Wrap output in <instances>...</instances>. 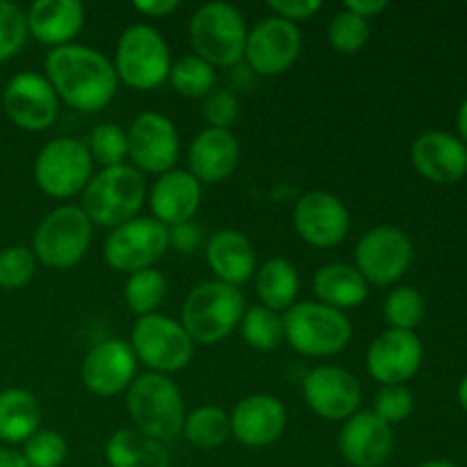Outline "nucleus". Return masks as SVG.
<instances>
[{
	"mask_svg": "<svg viewBox=\"0 0 467 467\" xmlns=\"http://www.w3.org/2000/svg\"><path fill=\"white\" fill-rule=\"evenodd\" d=\"M44 68L57 99L80 112H99L108 108L117 94L119 78L114 64L89 46L68 44L53 48Z\"/></svg>",
	"mask_w": 467,
	"mask_h": 467,
	"instance_id": "obj_1",
	"label": "nucleus"
},
{
	"mask_svg": "<svg viewBox=\"0 0 467 467\" xmlns=\"http://www.w3.org/2000/svg\"><path fill=\"white\" fill-rule=\"evenodd\" d=\"M146 201L144 173L130 164L100 169L82 190L85 214L94 226L117 228L130 219L140 217Z\"/></svg>",
	"mask_w": 467,
	"mask_h": 467,
	"instance_id": "obj_2",
	"label": "nucleus"
},
{
	"mask_svg": "<svg viewBox=\"0 0 467 467\" xmlns=\"http://www.w3.org/2000/svg\"><path fill=\"white\" fill-rule=\"evenodd\" d=\"M244 310L246 301L240 287L222 281H203L187 295L181 324L194 345H214L231 336L233 328L242 322Z\"/></svg>",
	"mask_w": 467,
	"mask_h": 467,
	"instance_id": "obj_3",
	"label": "nucleus"
},
{
	"mask_svg": "<svg viewBox=\"0 0 467 467\" xmlns=\"http://www.w3.org/2000/svg\"><path fill=\"white\" fill-rule=\"evenodd\" d=\"M283 336L296 354L327 358L347 349L354 328L342 310L319 301H301L283 315Z\"/></svg>",
	"mask_w": 467,
	"mask_h": 467,
	"instance_id": "obj_4",
	"label": "nucleus"
},
{
	"mask_svg": "<svg viewBox=\"0 0 467 467\" xmlns=\"http://www.w3.org/2000/svg\"><path fill=\"white\" fill-rule=\"evenodd\" d=\"M128 413L135 429L160 442H171L182 433L185 404L176 383L164 374L146 372L128 388Z\"/></svg>",
	"mask_w": 467,
	"mask_h": 467,
	"instance_id": "obj_5",
	"label": "nucleus"
},
{
	"mask_svg": "<svg viewBox=\"0 0 467 467\" xmlns=\"http://www.w3.org/2000/svg\"><path fill=\"white\" fill-rule=\"evenodd\" d=\"M112 64L123 85L135 91H150L169 80L171 53L153 26L135 23L119 36Z\"/></svg>",
	"mask_w": 467,
	"mask_h": 467,
	"instance_id": "obj_6",
	"label": "nucleus"
},
{
	"mask_svg": "<svg viewBox=\"0 0 467 467\" xmlns=\"http://www.w3.org/2000/svg\"><path fill=\"white\" fill-rule=\"evenodd\" d=\"M246 21L228 3H208L190 21V41L196 55L210 67H233L244 59Z\"/></svg>",
	"mask_w": 467,
	"mask_h": 467,
	"instance_id": "obj_7",
	"label": "nucleus"
},
{
	"mask_svg": "<svg viewBox=\"0 0 467 467\" xmlns=\"http://www.w3.org/2000/svg\"><path fill=\"white\" fill-rule=\"evenodd\" d=\"M94 237V223L80 205H59L46 214L32 237V254L50 269H68L80 263Z\"/></svg>",
	"mask_w": 467,
	"mask_h": 467,
	"instance_id": "obj_8",
	"label": "nucleus"
},
{
	"mask_svg": "<svg viewBox=\"0 0 467 467\" xmlns=\"http://www.w3.org/2000/svg\"><path fill=\"white\" fill-rule=\"evenodd\" d=\"M130 347L141 365L164 377L185 369L194 356V342L187 336L182 324L160 313L137 317Z\"/></svg>",
	"mask_w": 467,
	"mask_h": 467,
	"instance_id": "obj_9",
	"label": "nucleus"
},
{
	"mask_svg": "<svg viewBox=\"0 0 467 467\" xmlns=\"http://www.w3.org/2000/svg\"><path fill=\"white\" fill-rule=\"evenodd\" d=\"M91 155L76 137L50 140L35 160V182L53 199H71L91 181Z\"/></svg>",
	"mask_w": 467,
	"mask_h": 467,
	"instance_id": "obj_10",
	"label": "nucleus"
},
{
	"mask_svg": "<svg viewBox=\"0 0 467 467\" xmlns=\"http://www.w3.org/2000/svg\"><path fill=\"white\" fill-rule=\"evenodd\" d=\"M169 249V228L153 217H135L112 228L103 246L105 263L121 274L150 269Z\"/></svg>",
	"mask_w": 467,
	"mask_h": 467,
	"instance_id": "obj_11",
	"label": "nucleus"
},
{
	"mask_svg": "<svg viewBox=\"0 0 467 467\" xmlns=\"http://www.w3.org/2000/svg\"><path fill=\"white\" fill-rule=\"evenodd\" d=\"M413 242L401 228L377 226L365 233L354 251V267L374 285H392L413 263Z\"/></svg>",
	"mask_w": 467,
	"mask_h": 467,
	"instance_id": "obj_12",
	"label": "nucleus"
},
{
	"mask_svg": "<svg viewBox=\"0 0 467 467\" xmlns=\"http://www.w3.org/2000/svg\"><path fill=\"white\" fill-rule=\"evenodd\" d=\"M128 158L141 173H167L176 169L181 155V137L169 117L160 112H141L126 132Z\"/></svg>",
	"mask_w": 467,
	"mask_h": 467,
	"instance_id": "obj_13",
	"label": "nucleus"
},
{
	"mask_svg": "<svg viewBox=\"0 0 467 467\" xmlns=\"http://www.w3.org/2000/svg\"><path fill=\"white\" fill-rule=\"evenodd\" d=\"M3 105L9 121L30 132L53 126L59 112V99L53 85L48 78L35 71H21L7 82Z\"/></svg>",
	"mask_w": 467,
	"mask_h": 467,
	"instance_id": "obj_14",
	"label": "nucleus"
},
{
	"mask_svg": "<svg viewBox=\"0 0 467 467\" xmlns=\"http://www.w3.org/2000/svg\"><path fill=\"white\" fill-rule=\"evenodd\" d=\"M301 53V32L285 18L269 16L246 35L244 59L258 76H281Z\"/></svg>",
	"mask_w": 467,
	"mask_h": 467,
	"instance_id": "obj_15",
	"label": "nucleus"
},
{
	"mask_svg": "<svg viewBox=\"0 0 467 467\" xmlns=\"http://www.w3.org/2000/svg\"><path fill=\"white\" fill-rule=\"evenodd\" d=\"M424 347L415 331L388 328L369 345L365 365L369 377L381 386H404L418 374Z\"/></svg>",
	"mask_w": 467,
	"mask_h": 467,
	"instance_id": "obj_16",
	"label": "nucleus"
},
{
	"mask_svg": "<svg viewBox=\"0 0 467 467\" xmlns=\"http://www.w3.org/2000/svg\"><path fill=\"white\" fill-rule=\"evenodd\" d=\"M349 210L331 192H308L295 205V228L306 244L331 249L347 237Z\"/></svg>",
	"mask_w": 467,
	"mask_h": 467,
	"instance_id": "obj_17",
	"label": "nucleus"
},
{
	"mask_svg": "<svg viewBox=\"0 0 467 467\" xmlns=\"http://www.w3.org/2000/svg\"><path fill=\"white\" fill-rule=\"evenodd\" d=\"M304 397L315 415L324 420H349L358 413L363 390L358 379L342 368L324 365L304 379Z\"/></svg>",
	"mask_w": 467,
	"mask_h": 467,
	"instance_id": "obj_18",
	"label": "nucleus"
},
{
	"mask_svg": "<svg viewBox=\"0 0 467 467\" xmlns=\"http://www.w3.org/2000/svg\"><path fill=\"white\" fill-rule=\"evenodd\" d=\"M137 358L130 342L103 340L82 360V383L96 397H117L135 381Z\"/></svg>",
	"mask_w": 467,
	"mask_h": 467,
	"instance_id": "obj_19",
	"label": "nucleus"
},
{
	"mask_svg": "<svg viewBox=\"0 0 467 467\" xmlns=\"http://www.w3.org/2000/svg\"><path fill=\"white\" fill-rule=\"evenodd\" d=\"M337 445L351 467H383L392 456L395 436L390 424L372 410H358L345 420Z\"/></svg>",
	"mask_w": 467,
	"mask_h": 467,
	"instance_id": "obj_20",
	"label": "nucleus"
},
{
	"mask_svg": "<svg viewBox=\"0 0 467 467\" xmlns=\"http://www.w3.org/2000/svg\"><path fill=\"white\" fill-rule=\"evenodd\" d=\"M415 171L436 185H454L467 173V146L445 130H429L410 146Z\"/></svg>",
	"mask_w": 467,
	"mask_h": 467,
	"instance_id": "obj_21",
	"label": "nucleus"
},
{
	"mask_svg": "<svg viewBox=\"0 0 467 467\" xmlns=\"http://www.w3.org/2000/svg\"><path fill=\"white\" fill-rule=\"evenodd\" d=\"M287 410L272 395H251L237 401L231 415V436L246 447H269L283 436Z\"/></svg>",
	"mask_w": 467,
	"mask_h": 467,
	"instance_id": "obj_22",
	"label": "nucleus"
},
{
	"mask_svg": "<svg viewBox=\"0 0 467 467\" xmlns=\"http://www.w3.org/2000/svg\"><path fill=\"white\" fill-rule=\"evenodd\" d=\"M201 196H203L201 182L187 169H171L153 182L149 205L153 219L171 228L192 222L201 205Z\"/></svg>",
	"mask_w": 467,
	"mask_h": 467,
	"instance_id": "obj_23",
	"label": "nucleus"
},
{
	"mask_svg": "<svg viewBox=\"0 0 467 467\" xmlns=\"http://www.w3.org/2000/svg\"><path fill=\"white\" fill-rule=\"evenodd\" d=\"M237 160H240L237 137L222 128H205L190 144V153H187L190 169L187 171L199 182L214 185V182L226 181L235 171Z\"/></svg>",
	"mask_w": 467,
	"mask_h": 467,
	"instance_id": "obj_24",
	"label": "nucleus"
},
{
	"mask_svg": "<svg viewBox=\"0 0 467 467\" xmlns=\"http://www.w3.org/2000/svg\"><path fill=\"white\" fill-rule=\"evenodd\" d=\"M26 21L36 41L62 48L85 27V7L78 0H36L27 9Z\"/></svg>",
	"mask_w": 467,
	"mask_h": 467,
	"instance_id": "obj_25",
	"label": "nucleus"
},
{
	"mask_svg": "<svg viewBox=\"0 0 467 467\" xmlns=\"http://www.w3.org/2000/svg\"><path fill=\"white\" fill-rule=\"evenodd\" d=\"M205 258L217 281L226 285H244L255 274V251L251 240L235 228L214 233L205 246Z\"/></svg>",
	"mask_w": 467,
	"mask_h": 467,
	"instance_id": "obj_26",
	"label": "nucleus"
},
{
	"mask_svg": "<svg viewBox=\"0 0 467 467\" xmlns=\"http://www.w3.org/2000/svg\"><path fill=\"white\" fill-rule=\"evenodd\" d=\"M313 290L319 304L345 313L347 308H356L368 299L369 283L351 265L331 263L317 269L313 278Z\"/></svg>",
	"mask_w": 467,
	"mask_h": 467,
	"instance_id": "obj_27",
	"label": "nucleus"
},
{
	"mask_svg": "<svg viewBox=\"0 0 467 467\" xmlns=\"http://www.w3.org/2000/svg\"><path fill=\"white\" fill-rule=\"evenodd\" d=\"M109 467H169L171 456L164 442L146 436L140 429H119L105 442Z\"/></svg>",
	"mask_w": 467,
	"mask_h": 467,
	"instance_id": "obj_28",
	"label": "nucleus"
},
{
	"mask_svg": "<svg viewBox=\"0 0 467 467\" xmlns=\"http://www.w3.org/2000/svg\"><path fill=\"white\" fill-rule=\"evenodd\" d=\"M41 409L32 392L23 388H7L0 392V441L7 445H23L39 431Z\"/></svg>",
	"mask_w": 467,
	"mask_h": 467,
	"instance_id": "obj_29",
	"label": "nucleus"
},
{
	"mask_svg": "<svg viewBox=\"0 0 467 467\" xmlns=\"http://www.w3.org/2000/svg\"><path fill=\"white\" fill-rule=\"evenodd\" d=\"M299 272L295 265L285 258H272L255 272V292L265 308L281 313L295 306L299 295Z\"/></svg>",
	"mask_w": 467,
	"mask_h": 467,
	"instance_id": "obj_30",
	"label": "nucleus"
},
{
	"mask_svg": "<svg viewBox=\"0 0 467 467\" xmlns=\"http://www.w3.org/2000/svg\"><path fill=\"white\" fill-rule=\"evenodd\" d=\"M182 436L199 450H214L231 438V415L219 406H201L185 415Z\"/></svg>",
	"mask_w": 467,
	"mask_h": 467,
	"instance_id": "obj_31",
	"label": "nucleus"
},
{
	"mask_svg": "<svg viewBox=\"0 0 467 467\" xmlns=\"http://www.w3.org/2000/svg\"><path fill=\"white\" fill-rule=\"evenodd\" d=\"M164 296H167V278L155 267L130 274L126 281V287H123L126 306L137 317L153 315L162 306Z\"/></svg>",
	"mask_w": 467,
	"mask_h": 467,
	"instance_id": "obj_32",
	"label": "nucleus"
},
{
	"mask_svg": "<svg viewBox=\"0 0 467 467\" xmlns=\"http://www.w3.org/2000/svg\"><path fill=\"white\" fill-rule=\"evenodd\" d=\"M242 337L255 351H276L281 342L285 340L283 336V317L265 306H251L244 310L240 322Z\"/></svg>",
	"mask_w": 467,
	"mask_h": 467,
	"instance_id": "obj_33",
	"label": "nucleus"
},
{
	"mask_svg": "<svg viewBox=\"0 0 467 467\" xmlns=\"http://www.w3.org/2000/svg\"><path fill=\"white\" fill-rule=\"evenodd\" d=\"M169 82L185 99H205L214 87V67L199 55H185L171 64Z\"/></svg>",
	"mask_w": 467,
	"mask_h": 467,
	"instance_id": "obj_34",
	"label": "nucleus"
},
{
	"mask_svg": "<svg viewBox=\"0 0 467 467\" xmlns=\"http://www.w3.org/2000/svg\"><path fill=\"white\" fill-rule=\"evenodd\" d=\"M424 310H427L424 296L410 285L395 287L383 304L386 322L390 324V328H400V331H415L424 319Z\"/></svg>",
	"mask_w": 467,
	"mask_h": 467,
	"instance_id": "obj_35",
	"label": "nucleus"
},
{
	"mask_svg": "<svg viewBox=\"0 0 467 467\" xmlns=\"http://www.w3.org/2000/svg\"><path fill=\"white\" fill-rule=\"evenodd\" d=\"M87 150L91 155V162L103 164V169L117 167L123 164L128 158V137L119 123L105 121L91 130L89 141H87Z\"/></svg>",
	"mask_w": 467,
	"mask_h": 467,
	"instance_id": "obj_36",
	"label": "nucleus"
},
{
	"mask_svg": "<svg viewBox=\"0 0 467 467\" xmlns=\"http://www.w3.org/2000/svg\"><path fill=\"white\" fill-rule=\"evenodd\" d=\"M369 21L368 18H360L356 14L337 12L336 16L328 23V44L342 55H354L360 48H365V44L369 41Z\"/></svg>",
	"mask_w": 467,
	"mask_h": 467,
	"instance_id": "obj_37",
	"label": "nucleus"
},
{
	"mask_svg": "<svg viewBox=\"0 0 467 467\" xmlns=\"http://www.w3.org/2000/svg\"><path fill=\"white\" fill-rule=\"evenodd\" d=\"M21 454L30 467H62L68 456V445L62 433L39 429L30 441L23 442Z\"/></svg>",
	"mask_w": 467,
	"mask_h": 467,
	"instance_id": "obj_38",
	"label": "nucleus"
},
{
	"mask_svg": "<svg viewBox=\"0 0 467 467\" xmlns=\"http://www.w3.org/2000/svg\"><path fill=\"white\" fill-rule=\"evenodd\" d=\"M36 258L27 246H7L0 251V287L18 290L35 276Z\"/></svg>",
	"mask_w": 467,
	"mask_h": 467,
	"instance_id": "obj_39",
	"label": "nucleus"
},
{
	"mask_svg": "<svg viewBox=\"0 0 467 467\" xmlns=\"http://www.w3.org/2000/svg\"><path fill=\"white\" fill-rule=\"evenodd\" d=\"M415 409L413 392L406 386H381V390L374 395L372 413L379 415L386 424L395 427L410 418Z\"/></svg>",
	"mask_w": 467,
	"mask_h": 467,
	"instance_id": "obj_40",
	"label": "nucleus"
},
{
	"mask_svg": "<svg viewBox=\"0 0 467 467\" xmlns=\"http://www.w3.org/2000/svg\"><path fill=\"white\" fill-rule=\"evenodd\" d=\"M27 39V21L21 7L9 0H0V62L23 48Z\"/></svg>",
	"mask_w": 467,
	"mask_h": 467,
	"instance_id": "obj_41",
	"label": "nucleus"
},
{
	"mask_svg": "<svg viewBox=\"0 0 467 467\" xmlns=\"http://www.w3.org/2000/svg\"><path fill=\"white\" fill-rule=\"evenodd\" d=\"M237 114H240V100L233 91L217 89L205 96L203 117L208 121V128L228 130L237 121Z\"/></svg>",
	"mask_w": 467,
	"mask_h": 467,
	"instance_id": "obj_42",
	"label": "nucleus"
},
{
	"mask_svg": "<svg viewBox=\"0 0 467 467\" xmlns=\"http://www.w3.org/2000/svg\"><path fill=\"white\" fill-rule=\"evenodd\" d=\"M267 7L272 9L274 16L285 18L296 26L299 21L313 18L322 9V3L319 0H269Z\"/></svg>",
	"mask_w": 467,
	"mask_h": 467,
	"instance_id": "obj_43",
	"label": "nucleus"
},
{
	"mask_svg": "<svg viewBox=\"0 0 467 467\" xmlns=\"http://www.w3.org/2000/svg\"><path fill=\"white\" fill-rule=\"evenodd\" d=\"M201 240H203V231L192 222L169 228V246H173L178 254H192V251L199 249Z\"/></svg>",
	"mask_w": 467,
	"mask_h": 467,
	"instance_id": "obj_44",
	"label": "nucleus"
},
{
	"mask_svg": "<svg viewBox=\"0 0 467 467\" xmlns=\"http://www.w3.org/2000/svg\"><path fill=\"white\" fill-rule=\"evenodd\" d=\"M132 7L137 9L144 16H153V18H162L167 14L176 12L181 7V0H135Z\"/></svg>",
	"mask_w": 467,
	"mask_h": 467,
	"instance_id": "obj_45",
	"label": "nucleus"
},
{
	"mask_svg": "<svg viewBox=\"0 0 467 467\" xmlns=\"http://www.w3.org/2000/svg\"><path fill=\"white\" fill-rule=\"evenodd\" d=\"M386 7H388L386 0H349V3H345L347 12L356 14V16L360 18L377 16V14H381Z\"/></svg>",
	"mask_w": 467,
	"mask_h": 467,
	"instance_id": "obj_46",
	"label": "nucleus"
},
{
	"mask_svg": "<svg viewBox=\"0 0 467 467\" xmlns=\"http://www.w3.org/2000/svg\"><path fill=\"white\" fill-rule=\"evenodd\" d=\"M0 467H30L23 459V454L14 450H0Z\"/></svg>",
	"mask_w": 467,
	"mask_h": 467,
	"instance_id": "obj_47",
	"label": "nucleus"
},
{
	"mask_svg": "<svg viewBox=\"0 0 467 467\" xmlns=\"http://www.w3.org/2000/svg\"><path fill=\"white\" fill-rule=\"evenodd\" d=\"M456 128H459V140L467 146V99L461 103L459 114H456Z\"/></svg>",
	"mask_w": 467,
	"mask_h": 467,
	"instance_id": "obj_48",
	"label": "nucleus"
},
{
	"mask_svg": "<svg viewBox=\"0 0 467 467\" xmlns=\"http://www.w3.org/2000/svg\"><path fill=\"white\" fill-rule=\"evenodd\" d=\"M456 400H459V406L467 413V374L461 379L459 388H456Z\"/></svg>",
	"mask_w": 467,
	"mask_h": 467,
	"instance_id": "obj_49",
	"label": "nucleus"
},
{
	"mask_svg": "<svg viewBox=\"0 0 467 467\" xmlns=\"http://www.w3.org/2000/svg\"><path fill=\"white\" fill-rule=\"evenodd\" d=\"M418 467H459L454 465L451 461H441V459H433V461H427V463L418 465Z\"/></svg>",
	"mask_w": 467,
	"mask_h": 467,
	"instance_id": "obj_50",
	"label": "nucleus"
}]
</instances>
